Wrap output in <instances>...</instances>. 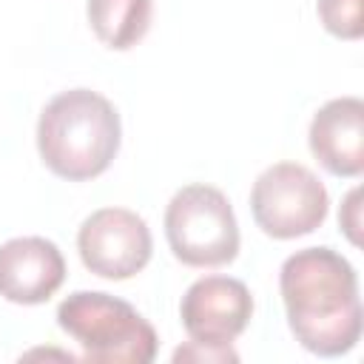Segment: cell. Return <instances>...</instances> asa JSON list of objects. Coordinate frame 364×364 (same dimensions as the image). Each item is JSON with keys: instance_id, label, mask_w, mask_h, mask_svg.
<instances>
[{"instance_id": "cell-1", "label": "cell", "mask_w": 364, "mask_h": 364, "mask_svg": "<svg viewBox=\"0 0 364 364\" xmlns=\"http://www.w3.org/2000/svg\"><path fill=\"white\" fill-rule=\"evenodd\" d=\"M279 293L287 327L307 353L336 358L361 341L358 273L338 250L318 245L290 253L279 270Z\"/></svg>"}, {"instance_id": "cell-2", "label": "cell", "mask_w": 364, "mask_h": 364, "mask_svg": "<svg viewBox=\"0 0 364 364\" xmlns=\"http://www.w3.org/2000/svg\"><path fill=\"white\" fill-rule=\"evenodd\" d=\"M122 122L108 97L91 88L54 94L37 119L43 165L68 182H85L111 168L119 154Z\"/></svg>"}, {"instance_id": "cell-3", "label": "cell", "mask_w": 364, "mask_h": 364, "mask_svg": "<svg viewBox=\"0 0 364 364\" xmlns=\"http://www.w3.org/2000/svg\"><path fill=\"white\" fill-rule=\"evenodd\" d=\"M57 324L80 344L82 361L94 364H151L159 350L154 324L134 304L102 290L65 296Z\"/></svg>"}, {"instance_id": "cell-4", "label": "cell", "mask_w": 364, "mask_h": 364, "mask_svg": "<svg viewBox=\"0 0 364 364\" xmlns=\"http://www.w3.org/2000/svg\"><path fill=\"white\" fill-rule=\"evenodd\" d=\"M165 239L188 267H222L239 256V222L230 199L205 182L179 188L165 208Z\"/></svg>"}, {"instance_id": "cell-5", "label": "cell", "mask_w": 364, "mask_h": 364, "mask_svg": "<svg viewBox=\"0 0 364 364\" xmlns=\"http://www.w3.org/2000/svg\"><path fill=\"white\" fill-rule=\"evenodd\" d=\"M330 193L324 182L299 162L264 168L250 188L253 222L270 239H299L324 225Z\"/></svg>"}, {"instance_id": "cell-6", "label": "cell", "mask_w": 364, "mask_h": 364, "mask_svg": "<svg viewBox=\"0 0 364 364\" xmlns=\"http://www.w3.org/2000/svg\"><path fill=\"white\" fill-rule=\"evenodd\" d=\"M77 250L100 279L125 282L145 270L154 253V236L148 222L128 208H100L82 219L77 230Z\"/></svg>"}, {"instance_id": "cell-7", "label": "cell", "mask_w": 364, "mask_h": 364, "mask_svg": "<svg viewBox=\"0 0 364 364\" xmlns=\"http://www.w3.org/2000/svg\"><path fill=\"white\" fill-rule=\"evenodd\" d=\"M179 318L191 341L228 347L247 330L253 296L247 284L233 276H202L185 290Z\"/></svg>"}, {"instance_id": "cell-8", "label": "cell", "mask_w": 364, "mask_h": 364, "mask_svg": "<svg viewBox=\"0 0 364 364\" xmlns=\"http://www.w3.org/2000/svg\"><path fill=\"white\" fill-rule=\"evenodd\" d=\"M65 282V259L46 236H17L0 245V296L11 304H43Z\"/></svg>"}, {"instance_id": "cell-9", "label": "cell", "mask_w": 364, "mask_h": 364, "mask_svg": "<svg viewBox=\"0 0 364 364\" xmlns=\"http://www.w3.org/2000/svg\"><path fill=\"white\" fill-rule=\"evenodd\" d=\"M307 145L327 173L358 179L364 173V102L361 97H336L324 102L310 119Z\"/></svg>"}, {"instance_id": "cell-10", "label": "cell", "mask_w": 364, "mask_h": 364, "mask_svg": "<svg viewBox=\"0 0 364 364\" xmlns=\"http://www.w3.org/2000/svg\"><path fill=\"white\" fill-rule=\"evenodd\" d=\"M88 26L97 40L114 51H128L151 28L154 0H88Z\"/></svg>"}, {"instance_id": "cell-11", "label": "cell", "mask_w": 364, "mask_h": 364, "mask_svg": "<svg viewBox=\"0 0 364 364\" xmlns=\"http://www.w3.org/2000/svg\"><path fill=\"white\" fill-rule=\"evenodd\" d=\"M316 14L338 40H358L364 34L361 0H316Z\"/></svg>"}, {"instance_id": "cell-12", "label": "cell", "mask_w": 364, "mask_h": 364, "mask_svg": "<svg viewBox=\"0 0 364 364\" xmlns=\"http://www.w3.org/2000/svg\"><path fill=\"white\" fill-rule=\"evenodd\" d=\"M173 361H239V353L228 344V347H216V344H202V341H191L185 347H179L173 353Z\"/></svg>"}, {"instance_id": "cell-13", "label": "cell", "mask_w": 364, "mask_h": 364, "mask_svg": "<svg viewBox=\"0 0 364 364\" xmlns=\"http://www.w3.org/2000/svg\"><path fill=\"white\" fill-rule=\"evenodd\" d=\"M358 202H361V188H353L344 196L341 210H338V228L344 230V236L353 245H361V236H358V230H361V205Z\"/></svg>"}]
</instances>
